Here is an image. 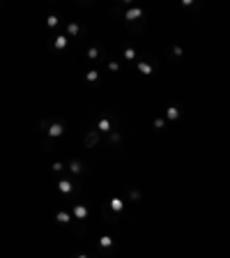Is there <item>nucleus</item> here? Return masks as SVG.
<instances>
[{
	"mask_svg": "<svg viewBox=\"0 0 230 258\" xmlns=\"http://www.w3.org/2000/svg\"><path fill=\"white\" fill-rule=\"evenodd\" d=\"M48 134H51V136H60V134H62V125H51Z\"/></svg>",
	"mask_w": 230,
	"mask_h": 258,
	"instance_id": "obj_1",
	"label": "nucleus"
}]
</instances>
